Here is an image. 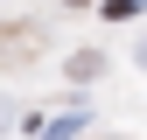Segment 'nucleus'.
Instances as JSON below:
<instances>
[{"instance_id":"nucleus-1","label":"nucleus","mask_w":147,"mask_h":140,"mask_svg":"<svg viewBox=\"0 0 147 140\" xmlns=\"http://www.w3.org/2000/svg\"><path fill=\"white\" fill-rule=\"evenodd\" d=\"M77 126H84V119H77V112H63L56 126H42V140H70V133H77Z\"/></svg>"}]
</instances>
